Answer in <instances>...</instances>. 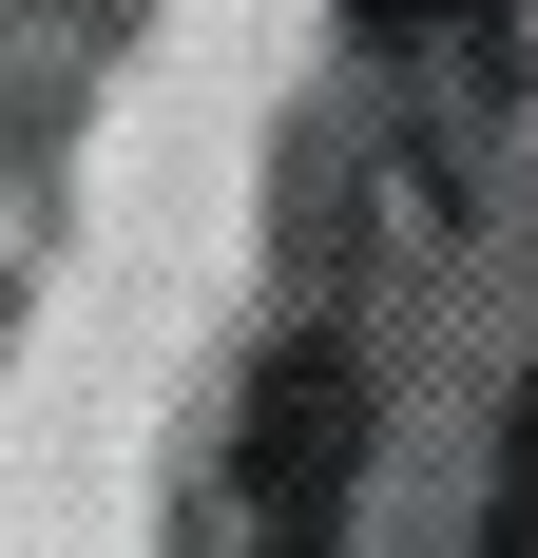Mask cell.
Here are the masks:
<instances>
[{
	"label": "cell",
	"mask_w": 538,
	"mask_h": 558,
	"mask_svg": "<svg viewBox=\"0 0 538 558\" xmlns=\"http://www.w3.org/2000/svg\"><path fill=\"white\" fill-rule=\"evenodd\" d=\"M346 424H366L346 347H289V366H269V424H250V501H269V558H327V501H346Z\"/></svg>",
	"instance_id": "obj_1"
},
{
	"label": "cell",
	"mask_w": 538,
	"mask_h": 558,
	"mask_svg": "<svg viewBox=\"0 0 538 558\" xmlns=\"http://www.w3.org/2000/svg\"><path fill=\"white\" fill-rule=\"evenodd\" d=\"M481 558H538V366H519V424H500V501H481Z\"/></svg>",
	"instance_id": "obj_2"
},
{
	"label": "cell",
	"mask_w": 538,
	"mask_h": 558,
	"mask_svg": "<svg viewBox=\"0 0 538 558\" xmlns=\"http://www.w3.org/2000/svg\"><path fill=\"white\" fill-rule=\"evenodd\" d=\"M366 20H384V39H424V20H481V0H366Z\"/></svg>",
	"instance_id": "obj_3"
}]
</instances>
